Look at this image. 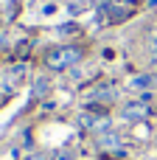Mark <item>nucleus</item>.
Here are the masks:
<instances>
[{
	"mask_svg": "<svg viewBox=\"0 0 157 160\" xmlns=\"http://www.w3.org/2000/svg\"><path fill=\"white\" fill-rule=\"evenodd\" d=\"M84 59V51L79 45H53L45 51V68L48 70H67V68H76L79 62Z\"/></svg>",
	"mask_w": 157,
	"mask_h": 160,
	"instance_id": "1",
	"label": "nucleus"
},
{
	"mask_svg": "<svg viewBox=\"0 0 157 160\" xmlns=\"http://www.w3.org/2000/svg\"><path fill=\"white\" fill-rule=\"evenodd\" d=\"M79 124H81V129H84V132H93V135L98 138V135H104V132H110V129H112V115H110L107 110H101V107L90 104V107L79 115Z\"/></svg>",
	"mask_w": 157,
	"mask_h": 160,
	"instance_id": "2",
	"label": "nucleus"
},
{
	"mask_svg": "<svg viewBox=\"0 0 157 160\" xmlns=\"http://www.w3.org/2000/svg\"><path fill=\"white\" fill-rule=\"evenodd\" d=\"M129 90L143 93V90H157V73H138L129 79Z\"/></svg>",
	"mask_w": 157,
	"mask_h": 160,
	"instance_id": "3",
	"label": "nucleus"
},
{
	"mask_svg": "<svg viewBox=\"0 0 157 160\" xmlns=\"http://www.w3.org/2000/svg\"><path fill=\"white\" fill-rule=\"evenodd\" d=\"M146 115H149V110H146L143 101H129V104L121 107V118L124 121H143Z\"/></svg>",
	"mask_w": 157,
	"mask_h": 160,
	"instance_id": "4",
	"label": "nucleus"
},
{
	"mask_svg": "<svg viewBox=\"0 0 157 160\" xmlns=\"http://www.w3.org/2000/svg\"><path fill=\"white\" fill-rule=\"evenodd\" d=\"M115 98H118V90H115V87H110V84H101L98 90H93V93H90V104H96V107H98V104H104V107H107V104H112Z\"/></svg>",
	"mask_w": 157,
	"mask_h": 160,
	"instance_id": "5",
	"label": "nucleus"
},
{
	"mask_svg": "<svg viewBox=\"0 0 157 160\" xmlns=\"http://www.w3.org/2000/svg\"><path fill=\"white\" fill-rule=\"evenodd\" d=\"M96 143H98V149H104V152H115V155H124L121 152V135L118 132H104V135H98L96 138Z\"/></svg>",
	"mask_w": 157,
	"mask_h": 160,
	"instance_id": "6",
	"label": "nucleus"
},
{
	"mask_svg": "<svg viewBox=\"0 0 157 160\" xmlns=\"http://www.w3.org/2000/svg\"><path fill=\"white\" fill-rule=\"evenodd\" d=\"M152 59H155V65H157V25L152 28Z\"/></svg>",
	"mask_w": 157,
	"mask_h": 160,
	"instance_id": "7",
	"label": "nucleus"
},
{
	"mask_svg": "<svg viewBox=\"0 0 157 160\" xmlns=\"http://www.w3.org/2000/svg\"><path fill=\"white\" fill-rule=\"evenodd\" d=\"M42 90L48 93V82H45V79H37V90H34V93H37V96H42Z\"/></svg>",
	"mask_w": 157,
	"mask_h": 160,
	"instance_id": "8",
	"label": "nucleus"
}]
</instances>
